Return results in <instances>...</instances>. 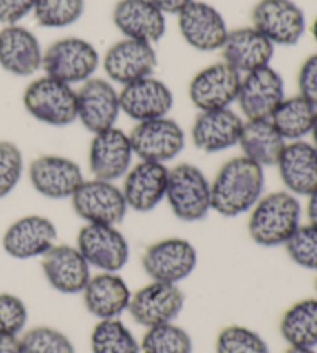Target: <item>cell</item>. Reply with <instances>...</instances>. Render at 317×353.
I'll return each instance as SVG.
<instances>
[{"mask_svg":"<svg viewBox=\"0 0 317 353\" xmlns=\"http://www.w3.org/2000/svg\"><path fill=\"white\" fill-rule=\"evenodd\" d=\"M285 99V81L271 65L242 77L237 103L246 121L269 119Z\"/></svg>","mask_w":317,"mask_h":353,"instance_id":"obj_14","label":"cell"},{"mask_svg":"<svg viewBox=\"0 0 317 353\" xmlns=\"http://www.w3.org/2000/svg\"><path fill=\"white\" fill-rule=\"evenodd\" d=\"M119 105L133 121H149L167 117L174 105V93L163 81L149 77L124 85L119 92Z\"/></svg>","mask_w":317,"mask_h":353,"instance_id":"obj_22","label":"cell"},{"mask_svg":"<svg viewBox=\"0 0 317 353\" xmlns=\"http://www.w3.org/2000/svg\"><path fill=\"white\" fill-rule=\"evenodd\" d=\"M309 138H311V144L317 150V115H316L314 124H313V130H311V135H309Z\"/></svg>","mask_w":317,"mask_h":353,"instance_id":"obj_46","label":"cell"},{"mask_svg":"<svg viewBox=\"0 0 317 353\" xmlns=\"http://www.w3.org/2000/svg\"><path fill=\"white\" fill-rule=\"evenodd\" d=\"M252 27L274 47H293L307 33V17L294 0H260L252 10Z\"/></svg>","mask_w":317,"mask_h":353,"instance_id":"obj_8","label":"cell"},{"mask_svg":"<svg viewBox=\"0 0 317 353\" xmlns=\"http://www.w3.org/2000/svg\"><path fill=\"white\" fill-rule=\"evenodd\" d=\"M309 31H311V36H313V39H314L316 46H317V16H316V19L313 21L311 28H309Z\"/></svg>","mask_w":317,"mask_h":353,"instance_id":"obj_47","label":"cell"},{"mask_svg":"<svg viewBox=\"0 0 317 353\" xmlns=\"http://www.w3.org/2000/svg\"><path fill=\"white\" fill-rule=\"evenodd\" d=\"M307 219L308 223L317 226V189L307 197Z\"/></svg>","mask_w":317,"mask_h":353,"instance_id":"obj_44","label":"cell"},{"mask_svg":"<svg viewBox=\"0 0 317 353\" xmlns=\"http://www.w3.org/2000/svg\"><path fill=\"white\" fill-rule=\"evenodd\" d=\"M139 347L141 353H194V341L186 329L169 323L145 329Z\"/></svg>","mask_w":317,"mask_h":353,"instance_id":"obj_33","label":"cell"},{"mask_svg":"<svg viewBox=\"0 0 317 353\" xmlns=\"http://www.w3.org/2000/svg\"><path fill=\"white\" fill-rule=\"evenodd\" d=\"M242 74L226 62L203 68L189 84V98L200 112L229 109L236 103Z\"/></svg>","mask_w":317,"mask_h":353,"instance_id":"obj_12","label":"cell"},{"mask_svg":"<svg viewBox=\"0 0 317 353\" xmlns=\"http://www.w3.org/2000/svg\"><path fill=\"white\" fill-rule=\"evenodd\" d=\"M176 16L180 33L187 46L205 53L217 52L223 47L229 30L215 6L192 0Z\"/></svg>","mask_w":317,"mask_h":353,"instance_id":"obj_15","label":"cell"},{"mask_svg":"<svg viewBox=\"0 0 317 353\" xmlns=\"http://www.w3.org/2000/svg\"><path fill=\"white\" fill-rule=\"evenodd\" d=\"M316 292H317V273H316ZM317 298V296H316Z\"/></svg>","mask_w":317,"mask_h":353,"instance_id":"obj_48","label":"cell"},{"mask_svg":"<svg viewBox=\"0 0 317 353\" xmlns=\"http://www.w3.org/2000/svg\"><path fill=\"white\" fill-rule=\"evenodd\" d=\"M215 353H271V349L260 333L249 327L234 324L220 330Z\"/></svg>","mask_w":317,"mask_h":353,"instance_id":"obj_35","label":"cell"},{"mask_svg":"<svg viewBox=\"0 0 317 353\" xmlns=\"http://www.w3.org/2000/svg\"><path fill=\"white\" fill-rule=\"evenodd\" d=\"M23 174V154L17 144L0 141V199L14 191Z\"/></svg>","mask_w":317,"mask_h":353,"instance_id":"obj_38","label":"cell"},{"mask_svg":"<svg viewBox=\"0 0 317 353\" xmlns=\"http://www.w3.org/2000/svg\"><path fill=\"white\" fill-rule=\"evenodd\" d=\"M43 52L39 39L21 25L0 30V67L14 77H31L42 68Z\"/></svg>","mask_w":317,"mask_h":353,"instance_id":"obj_26","label":"cell"},{"mask_svg":"<svg viewBox=\"0 0 317 353\" xmlns=\"http://www.w3.org/2000/svg\"><path fill=\"white\" fill-rule=\"evenodd\" d=\"M285 251L297 267L317 273V226L300 225L289 241L283 245Z\"/></svg>","mask_w":317,"mask_h":353,"instance_id":"obj_37","label":"cell"},{"mask_svg":"<svg viewBox=\"0 0 317 353\" xmlns=\"http://www.w3.org/2000/svg\"><path fill=\"white\" fill-rule=\"evenodd\" d=\"M297 87L300 97L317 107V52L309 54L297 73Z\"/></svg>","mask_w":317,"mask_h":353,"instance_id":"obj_40","label":"cell"},{"mask_svg":"<svg viewBox=\"0 0 317 353\" xmlns=\"http://www.w3.org/2000/svg\"><path fill=\"white\" fill-rule=\"evenodd\" d=\"M133 154L143 161L166 165L178 157L186 146V135L172 118L163 117L136 123L129 134Z\"/></svg>","mask_w":317,"mask_h":353,"instance_id":"obj_11","label":"cell"},{"mask_svg":"<svg viewBox=\"0 0 317 353\" xmlns=\"http://www.w3.org/2000/svg\"><path fill=\"white\" fill-rule=\"evenodd\" d=\"M58 243V228L48 217L25 216L12 222L2 237L3 251L12 259L30 261L47 254Z\"/></svg>","mask_w":317,"mask_h":353,"instance_id":"obj_13","label":"cell"},{"mask_svg":"<svg viewBox=\"0 0 317 353\" xmlns=\"http://www.w3.org/2000/svg\"><path fill=\"white\" fill-rule=\"evenodd\" d=\"M164 14H178L192 0H152Z\"/></svg>","mask_w":317,"mask_h":353,"instance_id":"obj_42","label":"cell"},{"mask_svg":"<svg viewBox=\"0 0 317 353\" xmlns=\"http://www.w3.org/2000/svg\"><path fill=\"white\" fill-rule=\"evenodd\" d=\"M316 115L317 107L297 93L294 97H285L269 119L283 140L291 143L307 140L311 135Z\"/></svg>","mask_w":317,"mask_h":353,"instance_id":"obj_30","label":"cell"},{"mask_svg":"<svg viewBox=\"0 0 317 353\" xmlns=\"http://www.w3.org/2000/svg\"><path fill=\"white\" fill-rule=\"evenodd\" d=\"M0 353H23L21 338L0 336Z\"/></svg>","mask_w":317,"mask_h":353,"instance_id":"obj_43","label":"cell"},{"mask_svg":"<svg viewBox=\"0 0 317 353\" xmlns=\"http://www.w3.org/2000/svg\"><path fill=\"white\" fill-rule=\"evenodd\" d=\"M41 267L50 287L61 294H81L90 281V265L72 245L56 243L41 257Z\"/></svg>","mask_w":317,"mask_h":353,"instance_id":"obj_20","label":"cell"},{"mask_svg":"<svg viewBox=\"0 0 317 353\" xmlns=\"http://www.w3.org/2000/svg\"><path fill=\"white\" fill-rule=\"evenodd\" d=\"M99 67V53L81 37H65L52 43L43 53L42 68L47 77L62 81L68 85L82 84L93 78Z\"/></svg>","mask_w":317,"mask_h":353,"instance_id":"obj_5","label":"cell"},{"mask_svg":"<svg viewBox=\"0 0 317 353\" xmlns=\"http://www.w3.org/2000/svg\"><path fill=\"white\" fill-rule=\"evenodd\" d=\"M31 186L42 197L52 200L72 199L82 183L84 174L72 159L62 155H41L28 168Z\"/></svg>","mask_w":317,"mask_h":353,"instance_id":"obj_16","label":"cell"},{"mask_svg":"<svg viewBox=\"0 0 317 353\" xmlns=\"http://www.w3.org/2000/svg\"><path fill=\"white\" fill-rule=\"evenodd\" d=\"M285 353H317L316 349H303V347H288Z\"/></svg>","mask_w":317,"mask_h":353,"instance_id":"obj_45","label":"cell"},{"mask_svg":"<svg viewBox=\"0 0 317 353\" xmlns=\"http://www.w3.org/2000/svg\"><path fill=\"white\" fill-rule=\"evenodd\" d=\"M113 23L127 39L152 46L166 33V14L152 0H119L113 8Z\"/></svg>","mask_w":317,"mask_h":353,"instance_id":"obj_24","label":"cell"},{"mask_svg":"<svg viewBox=\"0 0 317 353\" xmlns=\"http://www.w3.org/2000/svg\"><path fill=\"white\" fill-rule=\"evenodd\" d=\"M248 232L252 242L265 248L283 247L302 225L300 199L288 191L263 195L249 211Z\"/></svg>","mask_w":317,"mask_h":353,"instance_id":"obj_2","label":"cell"},{"mask_svg":"<svg viewBox=\"0 0 317 353\" xmlns=\"http://www.w3.org/2000/svg\"><path fill=\"white\" fill-rule=\"evenodd\" d=\"M92 353H141L139 341L121 319L98 321L90 335Z\"/></svg>","mask_w":317,"mask_h":353,"instance_id":"obj_32","label":"cell"},{"mask_svg":"<svg viewBox=\"0 0 317 353\" xmlns=\"http://www.w3.org/2000/svg\"><path fill=\"white\" fill-rule=\"evenodd\" d=\"M245 121L229 109L200 112L190 130L195 148L205 154H217L237 146Z\"/></svg>","mask_w":317,"mask_h":353,"instance_id":"obj_23","label":"cell"},{"mask_svg":"<svg viewBox=\"0 0 317 353\" xmlns=\"http://www.w3.org/2000/svg\"><path fill=\"white\" fill-rule=\"evenodd\" d=\"M198 263V253L192 242L183 237L161 239L144 251L141 265L150 281L180 285L192 276Z\"/></svg>","mask_w":317,"mask_h":353,"instance_id":"obj_6","label":"cell"},{"mask_svg":"<svg viewBox=\"0 0 317 353\" xmlns=\"http://www.w3.org/2000/svg\"><path fill=\"white\" fill-rule=\"evenodd\" d=\"M263 191L265 169L243 155L236 157L211 181L212 210L227 219L243 216L263 197Z\"/></svg>","mask_w":317,"mask_h":353,"instance_id":"obj_1","label":"cell"},{"mask_svg":"<svg viewBox=\"0 0 317 353\" xmlns=\"http://www.w3.org/2000/svg\"><path fill=\"white\" fill-rule=\"evenodd\" d=\"M238 146L243 157L258 166H276L287 141L278 134L271 119H252L243 124Z\"/></svg>","mask_w":317,"mask_h":353,"instance_id":"obj_29","label":"cell"},{"mask_svg":"<svg viewBox=\"0 0 317 353\" xmlns=\"http://www.w3.org/2000/svg\"><path fill=\"white\" fill-rule=\"evenodd\" d=\"M133 149L129 134L110 128L93 135L88 149V168L93 179L116 181L129 172L133 161Z\"/></svg>","mask_w":317,"mask_h":353,"instance_id":"obj_17","label":"cell"},{"mask_svg":"<svg viewBox=\"0 0 317 353\" xmlns=\"http://www.w3.org/2000/svg\"><path fill=\"white\" fill-rule=\"evenodd\" d=\"M278 330L288 347L317 349V298L294 302L282 314Z\"/></svg>","mask_w":317,"mask_h":353,"instance_id":"obj_31","label":"cell"},{"mask_svg":"<svg viewBox=\"0 0 317 353\" xmlns=\"http://www.w3.org/2000/svg\"><path fill=\"white\" fill-rule=\"evenodd\" d=\"M37 0H0V23L17 25L33 12Z\"/></svg>","mask_w":317,"mask_h":353,"instance_id":"obj_41","label":"cell"},{"mask_svg":"<svg viewBox=\"0 0 317 353\" xmlns=\"http://www.w3.org/2000/svg\"><path fill=\"white\" fill-rule=\"evenodd\" d=\"M104 70L113 83L129 85L154 74L158 58L152 43L127 39L116 42L104 56Z\"/></svg>","mask_w":317,"mask_h":353,"instance_id":"obj_19","label":"cell"},{"mask_svg":"<svg viewBox=\"0 0 317 353\" xmlns=\"http://www.w3.org/2000/svg\"><path fill=\"white\" fill-rule=\"evenodd\" d=\"M185 293L180 285L150 281L132 293L129 312L132 319L144 329L175 323L185 308Z\"/></svg>","mask_w":317,"mask_h":353,"instance_id":"obj_10","label":"cell"},{"mask_svg":"<svg viewBox=\"0 0 317 353\" xmlns=\"http://www.w3.org/2000/svg\"><path fill=\"white\" fill-rule=\"evenodd\" d=\"M76 248L90 268L101 273H119L130 259V247L125 236L112 225L85 223L78 232Z\"/></svg>","mask_w":317,"mask_h":353,"instance_id":"obj_7","label":"cell"},{"mask_svg":"<svg viewBox=\"0 0 317 353\" xmlns=\"http://www.w3.org/2000/svg\"><path fill=\"white\" fill-rule=\"evenodd\" d=\"M28 324L27 304L12 293H0V336H17Z\"/></svg>","mask_w":317,"mask_h":353,"instance_id":"obj_39","label":"cell"},{"mask_svg":"<svg viewBox=\"0 0 317 353\" xmlns=\"http://www.w3.org/2000/svg\"><path fill=\"white\" fill-rule=\"evenodd\" d=\"M76 103L78 119L93 135L115 128L121 113L119 92L109 81L101 78H90L82 83L79 90H76Z\"/></svg>","mask_w":317,"mask_h":353,"instance_id":"obj_18","label":"cell"},{"mask_svg":"<svg viewBox=\"0 0 317 353\" xmlns=\"http://www.w3.org/2000/svg\"><path fill=\"white\" fill-rule=\"evenodd\" d=\"M70 200L74 212L85 223L118 226L129 211L123 189L115 181L84 180Z\"/></svg>","mask_w":317,"mask_h":353,"instance_id":"obj_9","label":"cell"},{"mask_svg":"<svg viewBox=\"0 0 317 353\" xmlns=\"http://www.w3.org/2000/svg\"><path fill=\"white\" fill-rule=\"evenodd\" d=\"M85 310L98 321L115 319L129 310L132 292L118 273H99L92 276L82 290Z\"/></svg>","mask_w":317,"mask_h":353,"instance_id":"obj_28","label":"cell"},{"mask_svg":"<svg viewBox=\"0 0 317 353\" xmlns=\"http://www.w3.org/2000/svg\"><path fill=\"white\" fill-rule=\"evenodd\" d=\"M21 344L23 353H76L72 339L59 329L48 325L25 330Z\"/></svg>","mask_w":317,"mask_h":353,"instance_id":"obj_36","label":"cell"},{"mask_svg":"<svg viewBox=\"0 0 317 353\" xmlns=\"http://www.w3.org/2000/svg\"><path fill=\"white\" fill-rule=\"evenodd\" d=\"M166 200L181 222H200L212 211L211 181L198 166L181 163L169 169Z\"/></svg>","mask_w":317,"mask_h":353,"instance_id":"obj_3","label":"cell"},{"mask_svg":"<svg viewBox=\"0 0 317 353\" xmlns=\"http://www.w3.org/2000/svg\"><path fill=\"white\" fill-rule=\"evenodd\" d=\"M84 0H37L34 17L41 27L65 28L84 14Z\"/></svg>","mask_w":317,"mask_h":353,"instance_id":"obj_34","label":"cell"},{"mask_svg":"<svg viewBox=\"0 0 317 353\" xmlns=\"http://www.w3.org/2000/svg\"><path fill=\"white\" fill-rule=\"evenodd\" d=\"M276 168L285 191L296 197L307 199L317 189V150L311 141L287 143Z\"/></svg>","mask_w":317,"mask_h":353,"instance_id":"obj_25","label":"cell"},{"mask_svg":"<svg viewBox=\"0 0 317 353\" xmlns=\"http://www.w3.org/2000/svg\"><path fill=\"white\" fill-rule=\"evenodd\" d=\"M169 168L163 163L139 160L124 175L123 194L129 210L150 212L166 200Z\"/></svg>","mask_w":317,"mask_h":353,"instance_id":"obj_21","label":"cell"},{"mask_svg":"<svg viewBox=\"0 0 317 353\" xmlns=\"http://www.w3.org/2000/svg\"><path fill=\"white\" fill-rule=\"evenodd\" d=\"M220 50L223 62L240 74H246L268 67L276 47L254 27H245L229 31Z\"/></svg>","mask_w":317,"mask_h":353,"instance_id":"obj_27","label":"cell"},{"mask_svg":"<svg viewBox=\"0 0 317 353\" xmlns=\"http://www.w3.org/2000/svg\"><path fill=\"white\" fill-rule=\"evenodd\" d=\"M23 105L37 121L53 128H65L78 119L74 88L47 74L25 88Z\"/></svg>","mask_w":317,"mask_h":353,"instance_id":"obj_4","label":"cell"}]
</instances>
